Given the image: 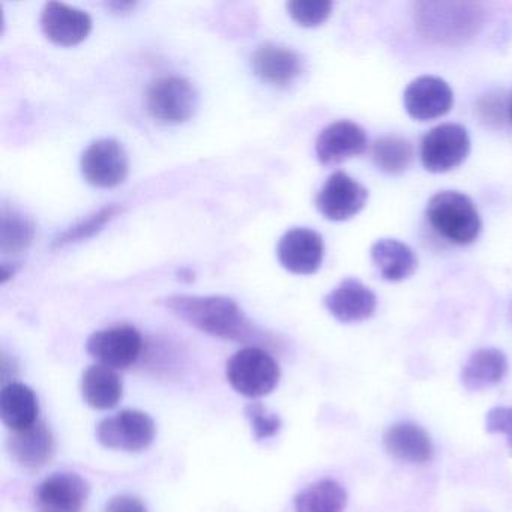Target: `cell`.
I'll return each mask as SVG.
<instances>
[{
    "label": "cell",
    "instance_id": "cell-1",
    "mask_svg": "<svg viewBox=\"0 0 512 512\" xmlns=\"http://www.w3.org/2000/svg\"><path fill=\"white\" fill-rule=\"evenodd\" d=\"M164 307L188 325L212 337L230 341L259 340L260 334L242 308L226 296L175 295Z\"/></svg>",
    "mask_w": 512,
    "mask_h": 512
},
{
    "label": "cell",
    "instance_id": "cell-2",
    "mask_svg": "<svg viewBox=\"0 0 512 512\" xmlns=\"http://www.w3.org/2000/svg\"><path fill=\"white\" fill-rule=\"evenodd\" d=\"M484 11L469 2H421L416 4L419 34L437 44H461L478 34Z\"/></svg>",
    "mask_w": 512,
    "mask_h": 512
},
{
    "label": "cell",
    "instance_id": "cell-3",
    "mask_svg": "<svg viewBox=\"0 0 512 512\" xmlns=\"http://www.w3.org/2000/svg\"><path fill=\"white\" fill-rule=\"evenodd\" d=\"M431 227L452 244L469 245L478 239L482 223L478 209L466 194L440 191L427 206Z\"/></svg>",
    "mask_w": 512,
    "mask_h": 512
},
{
    "label": "cell",
    "instance_id": "cell-4",
    "mask_svg": "<svg viewBox=\"0 0 512 512\" xmlns=\"http://www.w3.org/2000/svg\"><path fill=\"white\" fill-rule=\"evenodd\" d=\"M226 376L230 386L247 398L266 397L275 391L281 379L278 362L262 347L238 350L227 361Z\"/></svg>",
    "mask_w": 512,
    "mask_h": 512
},
{
    "label": "cell",
    "instance_id": "cell-5",
    "mask_svg": "<svg viewBox=\"0 0 512 512\" xmlns=\"http://www.w3.org/2000/svg\"><path fill=\"white\" fill-rule=\"evenodd\" d=\"M197 92L184 77L170 76L155 80L146 92V110L154 121L175 125L193 118Z\"/></svg>",
    "mask_w": 512,
    "mask_h": 512
},
{
    "label": "cell",
    "instance_id": "cell-6",
    "mask_svg": "<svg viewBox=\"0 0 512 512\" xmlns=\"http://www.w3.org/2000/svg\"><path fill=\"white\" fill-rule=\"evenodd\" d=\"M155 434L154 419L142 410H121L115 416L101 419L97 425L98 442L118 451H145L154 442Z\"/></svg>",
    "mask_w": 512,
    "mask_h": 512
},
{
    "label": "cell",
    "instance_id": "cell-7",
    "mask_svg": "<svg viewBox=\"0 0 512 512\" xmlns=\"http://www.w3.org/2000/svg\"><path fill=\"white\" fill-rule=\"evenodd\" d=\"M86 352L104 367L125 370L133 367L142 355V334L128 325L101 329L86 341Z\"/></svg>",
    "mask_w": 512,
    "mask_h": 512
},
{
    "label": "cell",
    "instance_id": "cell-8",
    "mask_svg": "<svg viewBox=\"0 0 512 512\" xmlns=\"http://www.w3.org/2000/svg\"><path fill=\"white\" fill-rule=\"evenodd\" d=\"M470 152L466 128L442 124L425 134L421 143V160L431 173H445L460 166Z\"/></svg>",
    "mask_w": 512,
    "mask_h": 512
},
{
    "label": "cell",
    "instance_id": "cell-9",
    "mask_svg": "<svg viewBox=\"0 0 512 512\" xmlns=\"http://www.w3.org/2000/svg\"><path fill=\"white\" fill-rule=\"evenodd\" d=\"M80 169L94 187H118L128 175V155L118 140H97L83 152Z\"/></svg>",
    "mask_w": 512,
    "mask_h": 512
},
{
    "label": "cell",
    "instance_id": "cell-10",
    "mask_svg": "<svg viewBox=\"0 0 512 512\" xmlns=\"http://www.w3.org/2000/svg\"><path fill=\"white\" fill-rule=\"evenodd\" d=\"M367 200V188L347 173L335 172L317 193L316 206L326 220L346 221L361 212Z\"/></svg>",
    "mask_w": 512,
    "mask_h": 512
},
{
    "label": "cell",
    "instance_id": "cell-11",
    "mask_svg": "<svg viewBox=\"0 0 512 512\" xmlns=\"http://www.w3.org/2000/svg\"><path fill=\"white\" fill-rule=\"evenodd\" d=\"M91 485L73 472L52 473L35 491L40 512H82Z\"/></svg>",
    "mask_w": 512,
    "mask_h": 512
},
{
    "label": "cell",
    "instance_id": "cell-12",
    "mask_svg": "<svg viewBox=\"0 0 512 512\" xmlns=\"http://www.w3.org/2000/svg\"><path fill=\"white\" fill-rule=\"evenodd\" d=\"M325 256V244L319 233L296 227L284 233L278 242L277 257L281 266L296 275L317 272Z\"/></svg>",
    "mask_w": 512,
    "mask_h": 512
},
{
    "label": "cell",
    "instance_id": "cell-13",
    "mask_svg": "<svg viewBox=\"0 0 512 512\" xmlns=\"http://www.w3.org/2000/svg\"><path fill=\"white\" fill-rule=\"evenodd\" d=\"M404 107L416 121H433L451 112L454 94L445 80L424 76L413 80L404 91Z\"/></svg>",
    "mask_w": 512,
    "mask_h": 512
},
{
    "label": "cell",
    "instance_id": "cell-14",
    "mask_svg": "<svg viewBox=\"0 0 512 512\" xmlns=\"http://www.w3.org/2000/svg\"><path fill=\"white\" fill-rule=\"evenodd\" d=\"M40 22L44 35L58 46H77L92 31V19L88 13L62 2L44 5Z\"/></svg>",
    "mask_w": 512,
    "mask_h": 512
},
{
    "label": "cell",
    "instance_id": "cell-15",
    "mask_svg": "<svg viewBox=\"0 0 512 512\" xmlns=\"http://www.w3.org/2000/svg\"><path fill=\"white\" fill-rule=\"evenodd\" d=\"M368 139L364 128L355 122L338 121L328 125L316 140L317 160L323 166L340 164L367 151Z\"/></svg>",
    "mask_w": 512,
    "mask_h": 512
},
{
    "label": "cell",
    "instance_id": "cell-16",
    "mask_svg": "<svg viewBox=\"0 0 512 512\" xmlns=\"http://www.w3.org/2000/svg\"><path fill=\"white\" fill-rule=\"evenodd\" d=\"M325 307L338 322H362L376 313L377 296L361 281L347 278L326 295Z\"/></svg>",
    "mask_w": 512,
    "mask_h": 512
},
{
    "label": "cell",
    "instance_id": "cell-17",
    "mask_svg": "<svg viewBox=\"0 0 512 512\" xmlns=\"http://www.w3.org/2000/svg\"><path fill=\"white\" fill-rule=\"evenodd\" d=\"M8 451L11 457L29 470L46 466L55 454V439L52 430L44 421H37L31 427L13 431L8 437Z\"/></svg>",
    "mask_w": 512,
    "mask_h": 512
},
{
    "label": "cell",
    "instance_id": "cell-18",
    "mask_svg": "<svg viewBox=\"0 0 512 512\" xmlns=\"http://www.w3.org/2000/svg\"><path fill=\"white\" fill-rule=\"evenodd\" d=\"M254 74L277 88H287L302 71L301 56L287 47L265 43L251 56Z\"/></svg>",
    "mask_w": 512,
    "mask_h": 512
},
{
    "label": "cell",
    "instance_id": "cell-19",
    "mask_svg": "<svg viewBox=\"0 0 512 512\" xmlns=\"http://www.w3.org/2000/svg\"><path fill=\"white\" fill-rule=\"evenodd\" d=\"M386 452L395 460L424 464L433 458L434 446L427 431L412 422H398L383 436Z\"/></svg>",
    "mask_w": 512,
    "mask_h": 512
},
{
    "label": "cell",
    "instance_id": "cell-20",
    "mask_svg": "<svg viewBox=\"0 0 512 512\" xmlns=\"http://www.w3.org/2000/svg\"><path fill=\"white\" fill-rule=\"evenodd\" d=\"M40 415V403L34 389L25 383L11 382L0 391V418L10 431L31 427Z\"/></svg>",
    "mask_w": 512,
    "mask_h": 512
},
{
    "label": "cell",
    "instance_id": "cell-21",
    "mask_svg": "<svg viewBox=\"0 0 512 512\" xmlns=\"http://www.w3.org/2000/svg\"><path fill=\"white\" fill-rule=\"evenodd\" d=\"M82 397L95 410H112L124 397V385L116 370L95 364L83 371Z\"/></svg>",
    "mask_w": 512,
    "mask_h": 512
},
{
    "label": "cell",
    "instance_id": "cell-22",
    "mask_svg": "<svg viewBox=\"0 0 512 512\" xmlns=\"http://www.w3.org/2000/svg\"><path fill=\"white\" fill-rule=\"evenodd\" d=\"M508 373V359L499 349H479L470 355L461 371V383L467 391H482L499 385Z\"/></svg>",
    "mask_w": 512,
    "mask_h": 512
},
{
    "label": "cell",
    "instance_id": "cell-23",
    "mask_svg": "<svg viewBox=\"0 0 512 512\" xmlns=\"http://www.w3.org/2000/svg\"><path fill=\"white\" fill-rule=\"evenodd\" d=\"M371 259L386 281L406 280L418 266L415 251L397 239H379L371 247Z\"/></svg>",
    "mask_w": 512,
    "mask_h": 512
},
{
    "label": "cell",
    "instance_id": "cell-24",
    "mask_svg": "<svg viewBox=\"0 0 512 512\" xmlns=\"http://www.w3.org/2000/svg\"><path fill=\"white\" fill-rule=\"evenodd\" d=\"M296 512H344L347 493L335 479H320L295 496Z\"/></svg>",
    "mask_w": 512,
    "mask_h": 512
},
{
    "label": "cell",
    "instance_id": "cell-25",
    "mask_svg": "<svg viewBox=\"0 0 512 512\" xmlns=\"http://www.w3.org/2000/svg\"><path fill=\"white\" fill-rule=\"evenodd\" d=\"M34 220L14 208H2L0 217V250L4 254L23 253L35 238Z\"/></svg>",
    "mask_w": 512,
    "mask_h": 512
},
{
    "label": "cell",
    "instance_id": "cell-26",
    "mask_svg": "<svg viewBox=\"0 0 512 512\" xmlns=\"http://www.w3.org/2000/svg\"><path fill=\"white\" fill-rule=\"evenodd\" d=\"M374 164L388 175H401L413 161V148L403 137L386 136L376 140L371 149Z\"/></svg>",
    "mask_w": 512,
    "mask_h": 512
},
{
    "label": "cell",
    "instance_id": "cell-27",
    "mask_svg": "<svg viewBox=\"0 0 512 512\" xmlns=\"http://www.w3.org/2000/svg\"><path fill=\"white\" fill-rule=\"evenodd\" d=\"M124 212V208L119 205H107L92 214L86 215L82 220L77 221L73 226L68 227L64 232L59 233L53 239V248H64L67 245L77 244V242L86 241L91 239L92 236L100 233L110 221L115 220L116 217Z\"/></svg>",
    "mask_w": 512,
    "mask_h": 512
},
{
    "label": "cell",
    "instance_id": "cell-28",
    "mask_svg": "<svg viewBox=\"0 0 512 512\" xmlns=\"http://www.w3.org/2000/svg\"><path fill=\"white\" fill-rule=\"evenodd\" d=\"M290 17L304 28L322 25L331 16L332 2L329 0H292L287 4Z\"/></svg>",
    "mask_w": 512,
    "mask_h": 512
},
{
    "label": "cell",
    "instance_id": "cell-29",
    "mask_svg": "<svg viewBox=\"0 0 512 512\" xmlns=\"http://www.w3.org/2000/svg\"><path fill=\"white\" fill-rule=\"evenodd\" d=\"M244 413L250 421L254 437L257 440H266L280 433L281 425H283L280 416L269 412L268 407L263 406L262 403L247 404L244 407Z\"/></svg>",
    "mask_w": 512,
    "mask_h": 512
},
{
    "label": "cell",
    "instance_id": "cell-30",
    "mask_svg": "<svg viewBox=\"0 0 512 512\" xmlns=\"http://www.w3.org/2000/svg\"><path fill=\"white\" fill-rule=\"evenodd\" d=\"M485 430L491 434L506 436L509 451L512 452V407L499 406L491 409L485 418Z\"/></svg>",
    "mask_w": 512,
    "mask_h": 512
},
{
    "label": "cell",
    "instance_id": "cell-31",
    "mask_svg": "<svg viewBox=\"0 0 512 512\" xmlns=\"http://www.w3.org/2000/svg\"><path fill=\"white\" fill-rule=\"evenodd\" d=\"M106 512H148V509L139 497L119 494L107 503Z\"/></svg>",
    "mask_w": 512,
    "mask_h": 512
},
{
    "label": "cell",
    "instance_id": "cell-32",
    "mask_svg": "<svg viewBox=\"0 0 512 512\" xmlns=\"http://www.w3.org/2000/svg\"><path fill=\"white\" fill-rule=\"evenodd\" d=\"M479 112L485 113L484 118H487L488 121H491V118H493V113L496 115H499V118L502 119L503 115V104L500 103V101H497L496 98H487V101H485V106H479ZM482 118V119H484Z\"/></svg>",
    "mask_w": 512,
    "mask_h": 512
},
{
    "label": "cell",
    "instance_id": "cell-33",
    "mask_svg": "<svg viewBox=\"0 0 512 512\" xmlns=\"http://www.w3.org/2000/svg\"><path fill=\"white\" fill-rule=\"evenodd\" d=\"M134 2H112V4H109L110 8H113V10L121 11V13H124V11L131 10V8H134Z\"/></svg>",
    "mask_w": 512,
    "mask_h": 512
},
{
    "label": "cell",
    "instance_id": "cell-34",
    "mask_svg": "<svg viewBox=\"0 0 512 512\" xmlns=\"http://www.w3.org/2000/svg\"><path fill=\"white\" fill-rule=\"evenodd\" d=\"M509 118H511V122H512V103L509 104Z\"/></svg>",
    "mask_w": 512,
    "mask_h": 512
}]
</instances>
